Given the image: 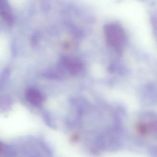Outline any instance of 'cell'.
I'll return each mask as SVG.
<instances>
[{
	"label": "cell",
	"mask_w": 157,
	"mask_h": 157,
	"mask_svg": "<svg viewBox=\"0 0 157 157\" xmlns=\"http://www.w3.org/2000/svg\"><path fill=\"white\" fill-rule=\"evenodd\" d=\"M104 32L108 45L118 53H121L125 45L126 37L121 26L116 23L108 24L104 27Z\"/></svg>",
	"instance_id": "cell-1"
},
{
	"label": "cell",
	"mask_w": 157,
	"mask_h": 157,
	"mask_svg": "<svg viewBox=\"0 0 157 157\" xmlns=\"http://www.w3.org/2000/svg\"><path fill=\"white\" fill-rule=\"evenodd\" d=\"M25 96L27 100L34 105H40L43 100L41 94L38 90L33 88L28 89L26 92Z\"/></svg>",
	"instance_id": "cell-2"
},
{
	"label": "cell",
	"mask_w": 157,
	"mask_h": 157,
	"mask_svg": "<svg viewBox=\"0 0 157 157\" xmlns=\"http://www.w3.org/2000/svg\"><path fill=\"white\" fill-rule=\"evenodd\" d=\"M0 13L9 24H12L13 18L6 0H0Z\"/></svg>",
	"instance_id": "cell-3"
},
{
	"label": "cell",
	"mask_w": 157,
	"mask_h": 157,
	"mask_svg": "<svg viewBox=\"0 0 157 157\" xmlns=\"http://www.w3.org/2000/svg\"><path fill=\"white\" fill-rule=\"evenodd\" d=\"M155 128L154 124L151 123L144 122L138 124L136 127V130L137 132L140 135L145 136L154 131Z\"/></svg>",
	"instance_id": "cell-4"
},
{
	"label": "cell",
	"mask_w": 157,
	"mask_h": 157,
	"mask_svg": "<svg viewBox=\"0 0 157 157\" xmlns=\"http://www.w3.org/2000/svg\"><path fill=\"white\" fill-rule=\"evenodd\" d=\"M40 6L41 10L44 12H47L50 10V5L48 0H41Z\"/></svg>",
	"instance_id": "cell-5"
}]
</instances>
